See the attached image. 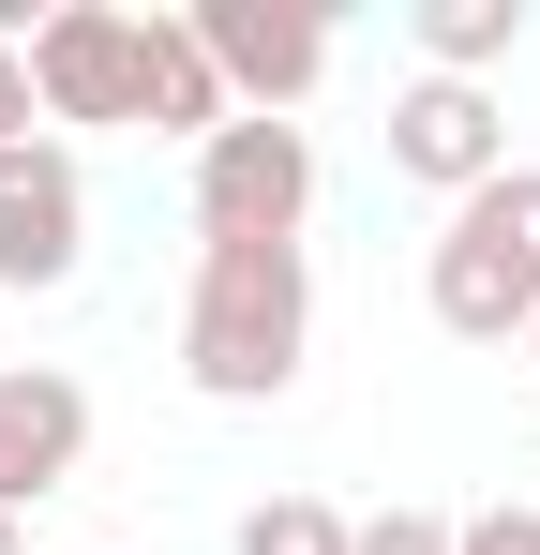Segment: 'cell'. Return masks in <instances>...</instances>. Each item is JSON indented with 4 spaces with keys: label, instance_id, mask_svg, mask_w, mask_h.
Instances as JSON below:
<instances>
[{
    "label": "cell",
    "instance_id": "cell-8",
    "mask_svg": "<svg viewBox=\"0 0 540 555\" xmlns=\"http://www.w3.org/2000/svg\"><path fill=\"white\" fill-rule=\"evenodd\" d=\"M90 465V390L61 361H0V511L30 526V495H61Z\"/></svg>",
    "mask_w": 540,
    "mask_h": 555
},
{
    "label": "cell",
    "instance_id": "cell-16",
    "mask_svg": "<svg viewBox=\"0 0 540 555\" xmlns=\"http://www.w3.org/2000/svg\"><path fill=\"white\" fill-rule=\"evenodd\" d=\"M526 346H540V315H526Z\"/></svg>",
    "mask_w": 540,
    "mask_h": 555
},
{
    "label": "cell",
    "instance_id": "cell-6",
    "mask_svg": "<svg viewBox=\"0 0 540 555\" xmlns=\"http://www.w3.org/2000/svg\"><path fill=\"white\" fill-rule=\"evenodd\" d=\"M496 166H511V105L496 91H465V76H406V91H390V181L480 195Z\"/></svg>",
    "mask_w": 540,
    "mask_h": 555
},
{
    "label": "cell",
    "instance_id": "cell-9",
    "mask_svg": "<svg viewBox=\"0 0 540 555\" xmlns=\"http://www.w3.org/2000/svg\"><path fill=\"white\" fill-rule=\"evenodd\" d=\"M241 105L210 76V46H195V15H136V135H180V151H210Z\"/></svg>",
    "mask_w": 540,
    "mask_h": 555
},
{
    "label": "cell",
    "instance_id": "cell-5",
    "mask_svg": "<svg viewBox=\"0 0 540 555\" xmlns=\"http://www.w3.org/2000/svg\"><path fill=\"white\" fill-rule=\"evenodd\" d=\"M195 46H210V76H226L241 120H285L331 76V15H300V0H195Z\"/></svg>",
    "mask_w": 540,
    "mask_h": 555
},
{
    "label": "cell",
    "instance_id": "cell-2",
    "mask_svg": "<svg viewBox=\"0 0 540 555\" xmlns=\"http://www.w3.org/2000/svg\"><path fill=\"white\" fill-rule=\"evenodd\" d=\"M421 300H436L450 346H526V315H540V166H496L480 195H450L436 256H421Z\"/></svg>",
    "mask_w": 540,
    "mask_h": 555
},
{
    "label": "cell",
    "instance_id": "cell-14",
    "mask_svg": "<svg viewBox=\"0 0 540 555\" xmlns=\"http://www.w3.org/2000/svg\"><path fill=\"white\" fill-rule=\"evenodd\" d=\"M15 135H46V105H30V46H0V151Z\"/></svg>",
    "mask_w": 540,
    "mask_h": 555
},
{
    "label": "cell",
    "instance_id": "cell-12",
    "mask_svg": "<svg viewBox=\"0 0 540 555\" xmlns=\"http://www.w3.org/2000/svg\"><path fill=\"white\" fill-rule=\"evenodd\" d=\"M346 555H450V511H375Z\"/></svg>",
    "mask_w": 540,
    "mask_h": 555
},
{
    "label": "cell",
    "instance_id": "cell-15",
    "mask_svg": "<svg viewBox=\"0 0 540 555\" xmlns=\"http://www.w3.org/2000/svg\"><path fill=\"white\" fill-rule=\"evenodd\" d=\"M0 555H30V526H15V511H0Z\"/></svg>",
    "mask_w": 540,
    "mask_h": 555
},
{
    "label": "cell",
    "instance_id": "cell-7",
    "mask_svg": "<svg viewBox=\"0 0 540 555\" xmlns=\"http://www.w3.org/2000/svg\"><path fill=\"white\" fill-rule=\"evenodd\" d=\"M30 105H46V120H120V135H136V15H120V0L30 15Z\"/></svg>",
    "mask_w": 540,
    "mask_h": 555
},
{
    "label": "cell",
    "instance_id": "cell-3",
    "mask_svg": "<svg viewBox=\"0 0 540 555\" xmlns=\"http://www.w3.org/2000/svg\"><path fill=\"white\" fill-rule=\"evenodd\" d=\"M316 225V135L300 120H226L195 151V241H285L300 256Z\"/></svg>",
    "mask_w": 540,
    "mask_h": 555
},
{
    "label": "cell",
    "instance_id": "cell-11",
    "mask_svg": "<svg viewBox=\"0 0 540 555\" xmlns=\"http://www.w3.org/2000/svg\"><path fill=\"white\" fill-rule=\"evenodd\" d=\"M360 526L346 511H331V495H256V511H241V555H346Z\"/></svg>",
    "mask_w": 540,
    "mask_h": 555
},
{
    "label": "cell",
    "instance_id": "cell-1",
    "mask_svg": "<svg viewBox=\"0 0 540 555\" xmlns=\"http://www.w3.org/2000/svg\"><path fill=\"white\" fill-rule=\"evenodd\" d=\"M316 361V271L285 241H195V285H180V375L210 405H285Z\"/></svg>",
    "mask_w": 540,
    "mask_h": 555
},
{
    "label": "cell",
    "instance_id": "cell-10",
    "mask_svg": "<svg viewBox=\"0 0 540 555\" xmlns=\"http://www.w3.org/2000/svg\"><path fill=\"white\" fill-rule=\"evenodd\" d=\"M406 30H421V76H465V91H480V76L526 46V0H421Z\"/></svg>",
    "mask_w": 540,
    "mask_h": 555
},
{
    "label": "cell",
    "instance_id": "cell-13",
    "mask_svg": "<svg viewBox=\"0 0 540 555\" xmlns=\"http://www.w3.org/2000/svg\"><path fill=\"white\" fill-rule=\"evenodd\" d=\"M450 555H540V511H465Z\"/></svg>",
    "mask_w": 540,
    "mask_h": 555
},
{
    "label": "cell",
    "instance_id": "cell-4",
    "mask_svg": "<svg viewBox=\"0 0 540 555\" xmlns=\"http://www.w3.org/2000/svg\"><path fill=\"white\" fill-rule=\"evenodd\" d=\"M90 271V166L61 135H15L0 151V300H46Z\"/></svg>",
    "mask_w": 540,
    "mask_h": 555
}]
</instances>
